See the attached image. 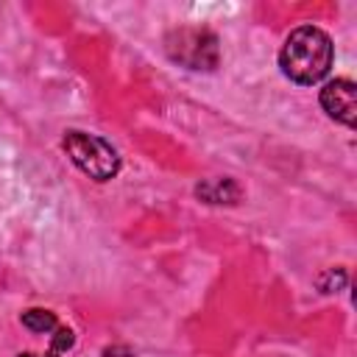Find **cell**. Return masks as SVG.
I'll use <instances>...</instances> for the list:
<instances>
[{
	"instance_id": "6da1fadb",
	"label": "cell",
	"mask_w": 357,
	"mask_h": 357,
	"mask_svg": "<svg viewBox=\"0 0 357 357\" xmlns=\"http://www.w3.org/2000/svg\"><path fill=\"white\" fill-rule=\"evenodd\" d=\"M335 59V47L326 31L318 25H298L287 33L282 50H279V67L282 73L301 86H312L321 78H326Z\"/></svg>"
},
{
	"instance_id": "7a4b0ae2",
	"label": "cell",
	"mask_w": 357,
	"mask_h": 357,
	"mask_svg": "<svg viewBox=\"0 0 357 357\" xmlns=\"http://www.w3.org/2000/svg\"><path fill=\"white\" fill-rule=\"evenodd\" d=\"M61 148L73 159V165L86 173L95 181H109L120 173V153L98 134H86L78 128H70L61 139Z\"/></svg>"
},
{
	"instance_id": "3957f363",
	"label": "cell",
	"mask_w": 357,
	"mask_h": 357,
	"mask_svg": "<svg viewBox=\"0 0 357 357\" xmlns=\"http://www.w3.org/2000/svg\"><path fill=\"white\" fill-rule=\"evenodd\" d=\"M165 50L176 64H184L187 70H215L218 67V36L209 28H176L165 39Z\"/></svg>"
},
{
	"instance_id": "277c9868",
	"label": "cell",
	"mask_w": 357,
	"mask_h": 357,
	"mask_svg": "<svg viewBox=\"0 0 357 357\" xmlns=\"http://www.w3.org/2000/svg\"><path fill=\"white\" fill-rule=\"evenodd\" d=\"M321 109L332 120L351 128L354 117H357V86H354V81H349V78L326 81L324 89H321Z\"/></svg>"
},
{
	"instance_id": "5b68a950",
	"label": "cell",
	"mask_w": 357,
	"mask_h": 357,
	"mask_svg": "<svg viewBox=\"0 0 357 357\" xmlns=\"http://www.w3.org/2000/svg\"><path fill=\"white\" fill-rule=\"evenodd\" d=\"M195 195L206 204H237L240 187L234 178H206L195 187Z\"/></svg>"
},
{
	"instance_id": "8992f818",
	"label": "cell",
	"mask_w": 357,
	"mask_h": 357,
	"mask_svg": "<svg viewBox=\"0 0 357 357\" xmlns=\"http://www.w3.org/2000/svg\"><path fill=\"white\" fill-rule=\"evenodd\" d=\"M20 321H22L25 329H31V332H36V335H47V332H56V329H59V318H56V312L42 310V307L25 310V312L20 315Z\"/></svg>"
},
{
	"instance_id": "52a82bcc",
	"label": "cell",
	"mask_w": 357,
	"mask_h": 357,
	"mask_svg": "<svg viewBox=\"0 0 357 357\" xmlns=\"http://www.w3.org/2000/svg\"><path fill=\"white\" fill-rule=\"evenodd\" d=\"M73 343H75L73 329L59 326V329L50 335V349H47L45 354H31V351H25V354H20V357H61V354H67V351L73 349Z\"/></svg>"
},
{
	"instance_id": "ba28073f",
	"label": "cell",
	"mask_w": 357,
	"mask_h": 357,
	"mask_svg": "<svg viewBox=\"0 0 357 357\" xmlns=\"http://www.w3.org/2000/svg\"><path fill=\"white\" fill-rule=\"evenodd\" d=\"M346 271L343 268H329V271H324L321 276H318V287L324 290V293H337V290H343L346 287Z\"/></svg>"
}]
</instances>
